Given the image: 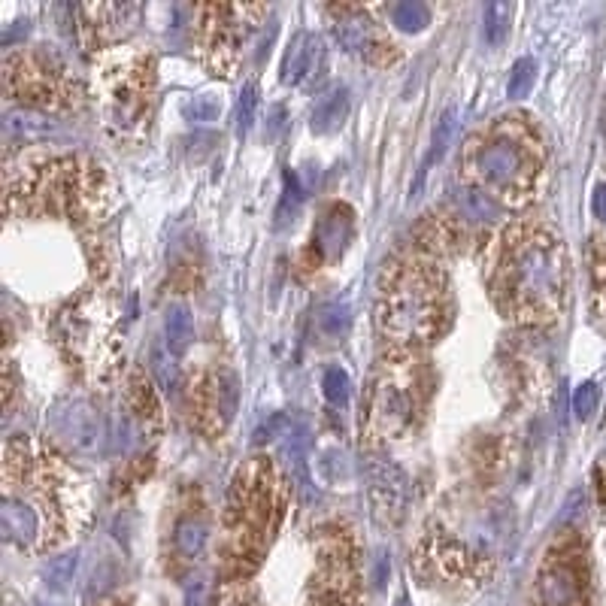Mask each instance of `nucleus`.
Returning <instances> with one entry per match:
<instances>
[{
	"label": "nucleus",
	"mask_w": 606,
	"mask_h": 606,
	"mask_svg": "<svg viewBox=\"0 0 606 606\" xmlns=\"http://www.w3.org/2000/svg\"><path fill=\"white\" fill-rule=\"evenodd\" d=\"M458 167L476 207L519 210L543 185L546 146L525 116H500L467 140Z\"/></svg>",
	"instance_id": "nucleus-3"
},
{
	"label": "nucleus",
	"mask_w": 606,
	"mask_h": 606,
	"mask_svg": "<svg viewBox=\"0 0 606 606\" xmlns=\"http://www.w3.org/2000/svg\"><path fill=\"white\" fill-rule=\"evenodd\" d=\"M391 19L394 25L407 28V31H419L422 25H428V10L422 4H397L391 10Z\"/></svg>",
	"instance_id": "nucleus-27"
},
{
	"label": "nucleus",
	"mask_w": 606,
	"mask_h": 606,
	"mask_svg": "<svg viewBox=\"0 0 606 606\" xmlns=\"http://www.w3.org/2000/svg\"><path fill=\"white\" fill-rule=\"evenodd\" d=\"M110 207V182L82 155L22 152L7 161V213L28 219L94 222Z\"/></svg>",
	"instance_id": "nucleus-4"
},
{
	"label": "nucleus",
	"mask_w": 606,
	"mask_h": 606,
	"mask_svg": "<svg viewBox=\"0 0 606 606\" xmlns=\"http://www.w3.org/2000/svg\"><path fill=\"white\" fill-rule=\"evenodd\" d=\"M110 119L119 128H140L152 116L155 97V61L140 52H122L104 64L100 73Z\"/></svg>",
	"instance_id": "nucleus-11"
},
{
	"label": "nucleus",
	"mask_w": 606,
	"mask_h": 606,
	"mask_svg": "<svg viewBox=\"0 0 606 606\" xmlns=\"http://www.w3.org/2000/svg\"><path fill=\"white\" fill-rule=\"evenodd\" d=\"M376 325L391 349H419L452 325V288L434 258L410 255L382 273Z\"/></svg>",
	"instance_id": "nucleus-6"
},
{
	"label": "nucleus",
	"mask_w": 606,
	"mask_h": 606,
	"mask_svg": "<svg viewBox=\"0 0 606 606\" xmlns=\"http://www.w3.org/2000/svg\"><path fill=\"white\" fill-rule=\"evenodd\" d=\"M264 7H228V4H213V7H197V55L216 76H234L243 49L258 28V16H264Z\"/></svg>",
	"instance_id": "nucleus-10"
},
{
	"label": "nucleus",
	"mask_w": 606,
	"mask_h": 606,
	"mask_svg": "<svg viewBox=\"0 0 606 606\" xmlns=\"http://www.w3.org/2000/svg\"><path fill=\"white\" fill-rule=\"evenodd\" d=\"M594 213L606 222V185H600L597 194H594Z\"/></svg>",
	"instance_id": "nucleus-32"
},
{
	"label": "nucleus",
	"mask_w": 606,
	"mask_h": 606,
	"mask_svg": "<svg viewBox=\"0 0 606 606\" xmlns=\"http://www.w3.org/2000/svg\"><path fill=\"white\" fill-rule=\"evenodd\" d=\"M597 400H600V388L594 382H582L576 388V394H573V413H576V419H582V422L591 419L594 410H597Z\"/></svg>",
	"instance_id": "nucleus-28"
},
{
	"label": "nucleus",
	"mask_w": 606,
	"mask_h": 606,
	"mask_svg": "<svg viewBox=\"0 0 606 606\" xmlns=\"http://www.w3.org/2000/svg\"><path fill=\"white\" fill-rule=\"evenodd\" d=\"M237 413V376L228 370H210L191 385V416L197 428L216 437Z\"/></svg>",
	"instance_id": "nucleus-14"
},
{
	"label": "nucleus",
	"mask_w": 606,
	"mask_h": 606,
	"mask_svg": "<svg viewBox=\"0 0 606 606\" xmlns=\"http://www.w3.org/2000/svg\"><path fill=\"white\" fill-rule=\"evenodd\" d=\"M82 516V488L61 455L37 440H13L4 455V537L28 552L55 549Z\"/></svg>",
	"instance_id": "nucleus-1"
},
{
	"label": "nucleus",
	"mask_w": 606,
	"mask_h": 606,
	"mask_svg": "<svg viewBox=\"0 0 606 606\" xmlns=\"http://www.w3.org/2000/svg\"><path fill=\"white\" fill-rule=\"evenodd\" d=\"M591 291L594 310L600 313V319H606V240H597L591 252Z\"/></svg>",
	"instance_id": "nucleus-24"
},
{
	"label": "nucleus",
	"mask_w": 606,
	"mask_h": 606,
	"mask_svg": "<svg viewBox=\"0 0 606 606\" xmlns=\"http://www.w3.org/2000/svg\"><path fill=\"white\" fill-rule=\"evenodd\" d=\"M455 119H458V113H455V110H446V113H443V119L437 122L434 143H431V149H428V155H425V161H422V167H419V176H416V182H413V188H410V194H413V197L422 191V185H425V179H428V173H431L434 161H440V158H443V152H446V146L452 143V134H455Z\"/></svg>",
	"instance_id": "nucleus-20"
},
{
	"label": "nucleus",
	"mask_w": 606,
	"mask_h": 606,
	"mask_svg": "<svg viewBox=\"0 0 606 606\" xmlns=\"http://www.w3.org/2000/svg\"><path fill=\"white\" fill-rule=\"evenodd\" d=\"M164 331H167V352H170V355H182L185 346H188L191 337H194V325H191V313H188V307L176 303V307L167 313V325H164Z\"/></svg>",
	"instance_id": "nucleus-21"
},
{
	"label": "nucleus",
	"mask_w": 606,
	"mask_h": 606,
	"mask_svg": "<svg viewBox=\"0 0 606 606\" xmlns=\"http://www.w3.org/2000/svg\"><path fill=\"white\" fill-rule=\"evenodd\" d=\"M325 397L334 403V407H346L349 403V376H346V370H340V367H331L328 373H325Z\"/></svg>",
	"instance_id": "nucleus-26"
},
{
	"label": "nucleus",
	"mask_w": 606,
	"mask_h": 606,
	"mask_svg": "<svg viewBox=\"0 0 606 606\" xmlns=\"http://www.w3.org/2000/svg\"><path fill=\"white\" fill-rule=\"evenodd\" d=\"M534 79H537V64H534V58H519V61L513 64L507 94H510L513 100L528 97V91L534 88Z\"/></svg>",
	"instance_id": "nucleus-25"
},
{
	"label": "nucleus",
	"mask_w": 606,
	"mask_h": 606,
	"mask_svg": "<svg viewBox=\"0 0 606 606\" xmlns=\"http://www.w3.org/2000/svg\"><path fill=\"white\" fill-rule=\"evenodd\" d=\"M52 431L58 440H64L73 452L91 455L97 452L100 440H104V428H100V416L82 397L61 400L52 413Z\"/></svg>",
	"instance_id": "nucleus-15"
},
{
	"label": "nucleus",
	"mask_w": 606,
	"mask_h": 606,
	"mask_svg": "<svg viewBox=\"0 0 606 606\" xmlns=\"http://www.w3.org/2000/svg\"><path fill=\"white\" fill-rule=\"evenodd\" d=\"M346 116H349V91H346V85H334L319 97L316 113H313V131L331 134L346 122Z\"/></svg>",
	"instance_id": "nucleus-19"
},
{
	"label": "nucleus",
	"mask_w": 606,
	"mask_h": 606,
	"mask_svg": "<svg viewBox=\"0 0 606 606\" xmlns=\"http://www.w3.org/2000/svg\"><path fill=\"white\" fill-rule=\"evenodd\" d=\"M394 606H407V597H400V600H397Z\"/></svg>",
	"instance_id": "nucleus-33"
},
{
	"label": "nucleus",
	"mask_w": 606,
	"mask_h": 606,
	"mask_svg": "<svg viewBox=\"0 0 606 606\" xmlns=\"http://www.w3.org/2000/svg\"><path fill=\"white\" fill-rule=\"evenodd\" d=\"M325 67V43L316 34H297L294 43L288 46L285 64H282V79L288 85H303L307 79L319 76V70Z\"/></svg>",
	"instance_id": "nucleus-18"
},
{
	"label": "nucleus",
	"mask_w": 606,
	"mask_h": 606,
	"mask_svg": "<svg viewBox=\"0 0 606 606\" xmlns=\"http://www.w3.org/2000/svg\"><path fill=\"white\" fill-rule=\"evenodd\" d=\"M603 425H606V416H603Z\"/></svg>",
	"instance_id": "nucleus-34"
},
{
	"label": "nucleus",
	"mask_w": 606,
	"mask_h": 606,
	"mask_svg": "<svg viewBox=\"0 0 606 606\" xmlns=\"http://www.w3.org/2000/svg\"><path fill=\"white\" fill-rule=\"evenodd\" d=\"M207 540H210V525H207L204 507H188L170 528V555H173L170 561L191 567L204 555Z\"/></svg>",
	"instance_id": "nucleus-17"
},
{
	"label": "nucleus",
	"mask_w": 606,
	"mask_h": 606,
	"mask_svg": "<svg viewBox=\"0 0 606 606\" xmlns=\"http://www.w3.org/2000/svg\"><path fill=\"white\" fill-rule=\"evenodd\" d=\"M285 503L288 485L270 458L255 455L234 473L222 516L228 582H243L258 570L282 525Z\"/></svg>",
	"instance_id": "nucleus-5"
},
{
	"label": "nucleus",
	"mask_w": 606,
	"mask_h": 606,
	"mask_svg": "<svg viewBox=\"0 0 606 606\" xmlns=\"http://www.w3.org/2000/svg\"><path fill=\"white\" fill-rule=\"evenodd\" d=\"M510 22H513V7L510 4H488L485 16H482V31H485V43L488 46H500L503 40L510 37Z\"/></svg>",
	"instance_id": "nucleus-22"
},
{
	"label": "nucleus",
	"mask_w": 606,
	"mask_h": 606,
	"mask_svg": "<svg viewBox=\"0 0 606 606\" xmlns=\"http://www.w3.org/2000/svg\"><path fill=\"white\" fill-rule=\"evenodd\" d=\"M185 113H188V116H194V122H200V119H213V116L219 113V107L213 104V100L200 97L197 104H188V107H185Z\"/></svg>",
	"instance_id": "nucleus-31"
},
{
	"label": "nucleus",
	"mask_w": 606,
	"mask_h": 606,
	"mask_svg": "<svg viewBox=\"0 0 606 606\" xmlns=\"http://www.w3.org/2000/svg\"><path fill=\"white\" fill-rule=\"evenodd\" d=\"M216 606H261V600H258L255 591L237 588V591H228V594L222 597V603H216Z\"/></svg>",
	"instance_id": "nucleus-29"
},
{
	"label": "nucleus",
	"mask_w": 606,
	"mask_h": 606,
	"mask_svg": "<svg viewBox=\"0 0 606 606\" xmlns=\"http://www.w3.org/2000/svg\"><path fill=\"white\" fill-rule=\"evenodd\" d=\"M491 564L494 555L485 540H470L449 528H431L416 549V573L428 585L476 588L491 573Z\"/></svg>",
	"instance_id": "nucleus-9"
},
{
	"label": "nucleus",
	"mask_w": 606,
	"mask_h": 606,
	"mask_svg": "<svg viewBox=\"0 0 606 606\" xmlns=\"http://www.w3.org/2000/svg\"><path fill=\"white\" fill-rule=\"evenodd\" d=\"M540 606H591V564L579 537H561L537 573Z\"/></svg>",
	"instance_id": "nucleus-12"
},
{
	"label": "nucleus",
	"mask_w": 606,
	"mask_h": 606,
	"mask_svg": "<svg viewBox=\"0 0 606 606\" xmlns=\"http://www.w3.org/2000/svg\"><path fill=\"white\" fill-rule=\"evenodd\" d=\"M349 322H352L349 303H346V300H331V303H325V307H322L319 331H322L328 340H340V337L349 331Z\"/></svg>",
	"instance_id": "nucleus-23"
},
{
	"label": "nucleus",
	"mask_w": 606,
	"mask_h": 606,
	"mask_svg": "<svg viewBox=\"0 0 606 606\" xmlns=\"http://www.w3.org/2000/svg\"><path fill=\"white\" fill-rule=\"evenodd\" d=\"M361 582H358V555L349 531L337 528L322 543L319 567L310 579L307 606H358Z\"/></svg>",
	"instance_id": "nucleus-13"
},
{
	"label": "nucleus",
	"mask_w": 606,
	"mask_h": 606,
	"mask_svg": "<svg viewBox=\"0 0 606 606\" xmlns=\"http://www.w3.org/2000/svg\"><path fill=\"white\" fill-rule=\"evenodd\" d=\"M370 494L379 522L397 525L403 507H407V479H403V473L391 461H379L370 467Z\"/></svg>",
	"instance_id": "nucleus-16"
},
{
	"label": "nucleus",
	"mask_w": 606,
	"mask_h": 606,
	"mask_svg": "<svg viewBox=\"0 0 606 606\" xmlns=\"http://www.w3.org/2000/svg\"><path fill=\"white\" fill-rule=\"evenodd\" d=\"M497 310L525 328H546L561 319L570 270L567 246L549 225L522 219L491 243L485 264Z\"/></svg>",
	"instance_id": "nucleus-2"
},
{
	"label": "nucleus",
	"mask_w": 606,
	"mask_h": 606,
	"mask_svg": "<svg viewBox=\"0 0 606 606\" xmlns=\"http://www.w3.org/2000/svg\"><path fill=\"white\" fill-rule=\"evenodd\" d=\"M4 88L13 100L40 110H67L79 104V82L49 49L34 46L4 58Z\"/></svg>",
	"instance_id": "nucleus-8"
},
{
	"label": "nucleus",
	"mask_w": 606,
	"mask_h": 606,
	"mask_svg": "<svg viewBox=\"0 0 606 606\" xmlns=\"http://www.w3.org/2000/svg\"><path fill=\"white\" fill-rule=\"evenodd\" d=\"M434 388L431 364L419 349H388L373 373L364 431L373 446L407 440L422 422Z\"/></svg>",
	"instance_id": "nucleus-7"
},
{
	"label": "nucleus",
	"mask_w": 606,
	"mask_h": 606,
	"mask_svg": "<svg viewBox=\"0 0 606 606\" xmlns=\"http://www.w3.org/2000/svg\"><path fill=\"white\" fill-rule=\"evenodd\" d=\"M252 110H255V88L249 85V88L243 91V104H240V134L249 131V125H252Z\"/></svg>",
	"instance_id": "nucleus-30"
}]
</instances>
